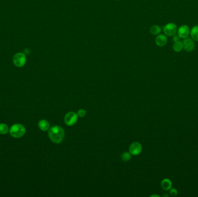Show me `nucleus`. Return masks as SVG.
Wrapping results in <instances>:
<instances>
[{
  "label": "nucleus",
  "mask_w": 198,
  "mask_h": 197,
  "mask_svg": "<svg viewBox=\"0 0 198 197\" xmlns=\"http://www.w3.org/2000/svg\"><path fill=\"white\" fill-rule=\"evenodd\" d=\"M131 154L128 152H125L123 153L121 156V159L122 160V161H128L130 160V159L131 158Z\"/></svg>",
  "instance_id": "dca6fc26"
},
{
  "label": "nucleus",
  "mask_w": 198,
  "mask_h": 197,
  "mask_svg": "<svg viewBox=\"0 0 198 197\" xmlns=\"http://www.w3.org/2000/svg\"><path fill=\"white\" fill-rule=\"evenodd\" d=\"M173 49L175 52L179 53L181 52V50L183 49V42L179 41H177L174 42L173 45Z\"/></svg>",
  "instance_id": "ddd939ff"
},
{
  "label": "nucleus",
  "mask_w": 198,
  "mask_h": 197,
  "mask_svg": "<svg viewBox=\"0 0 198 197\" xmlns=\"http://www.w3.org/2000/svg\"><path fill=\"white\" fill-rule=\"evenodd\" d=\"M65 135L64 129L59 126H54L49 129L48 136L53 143H61L64 139Z\"/></svg>",
  "instance_id": "f257e3e1"
},
{
  "label": "nucleus",
  "mask_w": 198,
  "mask_h": 197,
  "mask_svg": "<svg viewBox=\"0 0 198 197\" xmlns=\"http://www.w3.org/2000/svg\"><path fill=\"white\" fill-rule=\"evenodd\" d=\"M162 31V28L158 25H154L150 28V33L152 35H159Z\"/></svg>",
  "instance_id": "4468645a"
},
{
  "label": "nucleus",
  "mask_w": 198,
  "mask_h": 197,
  "mask_svg": "<svg viewBox=\"0 0 198 197\" xmlns=\"http://www.w3.org/2000/svg\"><path fill=\"white\" fill-rule=\"evenodd\" d=\"M10 133L14 138H21L26 133V128L22 124H15L10 127Z\"/></svg>",
  "instance_id": "f03ea898"
},
{
  "label": "nucleus",
  "mask_w": 198,
  "mask_h": 197,
  "mask_svg": "<svg viewBox=\"0 0 198 197\" xmlns=\"http://www.w3.org/2000/svg\"><path fill=\"white\" fill-rule=\"evenodd\" d=\"M151 197H159V195H151Z\"/></svg>",
  "instance_id": "412c9836"
},
{
  "label": "nucleus",
  "mask_w": 198,
  "mask_h": 197,
  "mask_svg": "<svg viewBox=\"0 0 198 197\" xmlns=\"http://www.w3.org/2000/svg\"><path fill=\"white\" fill-rule=\"evenodd\" d=\"M163 30L164 34L166 36L173 37L177 33L178 27L174 23H168L164 26Z\"/></svg>",
  "instance_id": "7ed1b4c3"
},
{
  "label": "nucleus",
  "mask_w": 198,
  "mask_h": 197,
  "mask_svg": "<svg viewBox=\"0 0 198 197\" xmlns=\"http://www.w3.org/2000/svg\"><path fill=\"white\" fill-rule=\"evenodd\" d=\"M183 44V49L185 51L188 52H191L195 49V42L192 38H187L184 39V41L182 42Z\"/></svg>",
  "instance_id": "6e6552de"
},
{
  "label": "nucleus",
  "mask_w": 198,
  "mask_h": 197,
  "mask_svg": "<svg viewBox=\"0 0 198 197\" xmlns=\"http://www.w3.org/2000/svg\"><path fill=\"white\" fill-rule=\"evenodd\" d=\"M190 29L187 25H181L177 30V34L180 38L185 39L188 38L190 35Z\"/></svg>",
  "instance_id": "0eeeda50"
},
{
  "label": "nucleus",
  "mask_w": 198,
  "mask_h": 197,
  "mask_svg": "<svg viewBox=\"0 0 198 197\" xmlns=\"http://www.w3.org/2000/svg\"><path fill=\"white\" fill-rule=\"evenodd\" d=\"M191 37L194 41L198 42V25L193 26L190 31Z\"/></svg>",
  "instance_id": "f8f14e48"
},
{
  "label": "nucleus",
  "mask_w": 198,
  "mask_h": 197,
  "mask_svg": "<svg viewBox=\"0 0 198 197\" xmlns=\"http://www.w3.org/2000/svg\"><path fill=\"white\" fill-rule=\"evenodd\" d=\"M78 116L79 117V118H83L86 115V111L84 109H79V110L78 111V112L77 113Z\"/></svg>",
  "instance_id": "f3484780"
},
{
  "label": "nucleus",
  "mask_w": 198,
  "mask_h": 197,
  "mask_svg": "<svg viewBox=\"0 0 198 197\" xmlns=\"http://www.w3.org/2000/svg\"><path fill=\"white\" fill-rule=\"evenodd\" d=\"M9 131H10L9 127L6 124H0V134L4 135L8 133Z\"/></svg>",
  "instance_id": "2eb2a0df"
},
{
  "label": "nucleus",
  "mask_w": 198,
  "mask_h": 197,
  "mask_svg": "<svg viewBox=\"0 0 198 197\" xmlns=\"http://www.w3.org/2000/svg\"><path fill=\"white\" fill-rule=\"evenodd\" d=\"M38 127L42 131H46L50 128V125L49 122L46 120H41L38 123Z\"/></svg>",
  "instance_id": "9b49d317"
},
{
  "label": "nucleus",
  "mask_w": 198,
  "mask_h": 197,
  "mask_svg": "<svg viewBox=\"0 0 198 197\" xmlns=\"http://www.w3.org/2000/svg\"><path fill=\"white\" fill-rule=\"evenodd\" d=\"M142 145L138 142H134L129 147V152L133 156L139 155L142 152Z\"/></svg>",
  "instance_id": "423d86ee"
},
{
  "label": "nucleus",
  "mask_w": 198,
  "mask_h": 197,
  "mask_svg": "<svg viewBox=\"0 0 198 197\" xmlns=\"http://www.w3.org/2000/svg\"><path fill=\"white\" fill-rule=\"evenodd\" d=\"M168 43V38L166 35L159 34L155 39V44L159 47H164Z\"/></svg>",
  "instance_id": "1a4fd4ad"
},
{
  "label": "nucleus",
  "mask_w": 198,
  "mask_h": 197,
  "mask_svg": "<svg viewBox=\"0 0 198 197\" xmlns=\"http://www.w3.org/2000/svg\"><path fill=\"white\" fill-rule=\"evenodd\" d=\"M13 62L15 66L18 67H23L26 62V55L23 53H17L14 56Z\"/></svg>",
  "instance_id": "39448f33"
},
{
  "label": "nucleus",
  "mask_w": 198,
  "mask_h": 197,
  "mask_svg": "<svg viewBox=\"0 0 198 197\" xmlns=\"http://www.w3.org/2000/svg\"><path fill=\"white\" fill-rule=\"evenodd\" d=\"M170 194L172 196H176V195H177L178 192H177V190L176 188H171L170 190Z\"/></svg>",
  "instance_id": "a211bd4d"
},
{
  "label": "nucleus",
  "mask_w": 198,
  "mask_h": 197,
  "mask_svg": "<svg viewBox=\"0 0 198 197\" xmlns=\"http://www.w3.org/2000/svg\"><path fill=\"white\" fill-rule=\"evenodd\" d=\"M161 187L164 190H170L172 187V183L168 179H164L161 182Z\"/></svg>",
  "instance_id": "9d476101"
},
{
  "label": "nucleus",
  "mask_w": 198,
  "mask_h": 197,
  "mask_svg": "<svg viewBox=\"0 0 198 197\" xmlns=\"http://www.w3.org/2000/svg\"><path fill=\"white\" fill-rule=\"evenodd\" d=\"M173 41L174 42H177V41H180V38L179 37V36H178V35H174L173 36Z\"/></svg>",
  "instance_id": "6ab92c4d"
},
{
  "label": "nucleus",
  "mask_w": 198,
  "mask_h": 197,
  "mask_svg": "<svg viewBox=\"0 0 198 197\" xmlns=\"http://www.w3.org/2000/svg\"><path fill=\"white\" fill-rule=\"evenodd\" d=\"M116 1H119V0H116Z\"/></svg>",
  "instance_id": "4be33fe9"
},
{
  "label": "nucleus",
  "mask_w": 198,
  "mask_h": 197,
  "mask_svg": "<svg viewBox=\"0 0 198 197\" xmlns=\"http://www.w3.org/2000/svg\"><path fill=\"white\" fill-rule=\"evenodd\" d=\"M25 52L23 53L24 54H29V52H30V51H29V50L28 49H26L25 50V51H24ZM26 55V54H25Z\"/></svg>",
  "instance_id": "aec40b11"
},
{
  "label": "nucleus",
  "mask_w": 198,
  "mask_h": 197,
  "mask_svg": "<svg viewBox=\"0 0 198 197\" xmlns=\"http://www.w3.org/2000/svg\"><path fill=\"white\" fill-rule=\"evenodd\" d=\"M78 116L77 114H75L74 112H69L65 115V123L66 125L69 126H72L77 123L78 121Z\"/></svg>",
  "instance_id": "20e7f679"
}]
</instances>
